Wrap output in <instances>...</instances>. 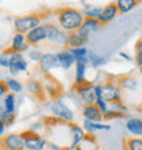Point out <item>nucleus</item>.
Instances as JSON below:
<instances>
[{
  "mask_svg": "<svg viewBox=\"0 0 142 150\" xmlns=\"http://www.w3.org/2000/svg\"><path fill=\"white\" fill-rule=\"evenodd\" d=\"M59 22H60V26L64 30H71L72 32V30H77V29H81L83 18L75 10H63L60 12Z\"/></svg>",
  "mask_w": 142,
  "mask_h": 150,
  "instance_id": "1",
  "label": "nucleus"
},
{
  "mask_svg": "<svg viewBox=\"0 0 142 150\" xmlns=\"http://www.w3.org/2000/svg\"><path fill=\"white\" fill-rule=\"evenodd\" d=\"M96 94H97V98H103L104 101H119L122 94H120V90H119L116 86L114 85H104V86H96L94 87Z\"/></svg>",
  "mask_w": 142,
  "mask_h": 150,
  "instance_id": "2",
  "label": "nucleus"
},
{
  "mask_svg": "<svg viewBox=\"0 0 142 150\" xmlns=\"http://www.w3.org/2000/svg\"><path fill=\"white\" fill-rule=\"evenodd\" d=\"M38 25L40 18H37V16H23V18H18L15 21V29L21 34L32 32L33 29L38 28Z\"/></svg>",
  "mask_w": 142,
  "mask_h": 150,
  "instance_id": "3",
  "label": "nucleus"
},
{
  "mask_svg": "<svg viewBox=\"0 0 142 150\" xmlns=\"http://www.w3.org/2000/svg\"><path fill=\"white\" fill-rule=\"evenodd\" d=\"M10 71L11 74H18L19 71H25L28 68V62L23 59V56L21 55L19 52H15L11 55V59H10Z\"/></svg>",
  "mask_w": 142,
  "mask_h": 150,
  "instance_id": "4",
  "label": "nucleus"
},
{
  "mask_svg": "<svg viewBox=\"0 0 142 150\" xmlns=\"http://www.w3.org/2000/svg\"><path fill=\"white\" fill-rule=\"evenodd\" d=\"M26 38H28V41L30 44H37V42L44 41L45 38H48V25H45V26H38V28L33 29L32 32L28 33Z\"/></svg>",
  "mask_w": 142,
  "mask_h": 150,
  "instance_id": "5",
  "label": "nucleus"
},
{
  "mask_svg": "<svg viewBox=\"0 0 142 150\" xmlns=\"http://www.w3.org/2000/svg\"><path fill=\"white\" fill-rule=\"evenodd\" d=\"M48 38L51 40L53 44H56V45H64V44L67 42L68 37L63 30L48 25Z\"/></svg>",
  "mask_w": 142,
  "mask_h": 150,
  "instance_id": "6",
  "label": "nucleus"
},
{
  "mask_svg": "<svg viewBox=\"0 0 142 150\" xmlns=\"http://www.w3.org/2000/svg\"><path fill=\"white\" fill-rule=\"evenodd\" d=\"M52 112H53L56 116L64 119V120H72V119H74L72 111H71L64 103H62V101H56V103L52 105Z\"/></svg>",
  "mask_w": 142,
  "mask_h": 150,
  "instance_id": "7",
  "label": "nucleus"
},
{
  "mask_svg": "<svg viewBox=\"0 0 142 150\" xmlns=\"http://www.w3.org/2000/svg\"><path fill=\"white\" fill-rule=\"evenodd\" d=\"M4 146L7 150H23L25 149V141L23 138L18 134H11L6 137L4 139Z\"/></svg>",
  "mask_w": 142,
  "mask_h": 150,
  "instance_id": "8",
  "label": "nucleus"
},
{
  "mask_svg": "<svg viewBox=\"0 0 142 150\" xmlns=\"http://www.w3.org/2000/svg\"><path fill=\"white\" fill-rule=\"evenodd\" d=\"M25 149L28 150H43L47 146L45 139H43L38 135H33V137H28L25 138Z\"/></svg>",
  "mask_w": 142,
  "mask_h": 150,
  "instance_id": "9",
  "label": "nucleus"
},
{
  "mask_svg": "<svg viewBox=\"0 0 142 150\" xmlns=\"http://www.w3.org/2000/svg\"><path fill=\"white\" fill-rule=\"evenodd\" d=\"M59 66V60H58V55H52V53H47L43 55L41 60H40V67L41 70L45 72H48L49 70L55 68Z\"/></svg>",
  "mask_w": 142,
  "mask_h": 150,
  "instance_id": "10",
  "label": "nucleus"
},
{
  "mask_svg": "<svg viewBox=\"0 0 142 150\" xmlns=\"http://www.w3.org/2000/svg\"><path fill=\"white\" fill-rule=\"evenodd\" d=\"M100 29V23H99V21L97 19H87L86 22H83L82 23V28L78 30V33L81 34V36L83 37H86L90 34V33H94L97 32Z\"/></svg>",
  "mask_w": 142,
  "mask_h": 150,
  "instance_id": "11",
  "label": "nucleus"
},
{
  "mask_svg": "<svg viewBox=\"0 0 142 150\" xmlns=\"http://www.w3.org/2000/svg\"><path fill=\"white\" fill-rule=\"evenodd\" d=\"M83 116L86 117V120L93 122V123L100 122L101 117H103L101 111H100L97 107H94V105H87V107L85 108V111H83Z\"/></svg>",
  "mask_w": 142,
  "mask_h": 150,
  "instance_id": "12",
  "label": "nucleus"
},
{
  "mask_svg": "<svg viewBox=\"0 0 142 150\" xmlns=\"http://www.w3.org/2000/svg\"><path fill=\"white\" fill-rule=\"evenodd\" d=\"M79 94H81V97L83 98L85 103L90 104V105H93V104L97 101V94H96V90L93 86L82 87V89L79 90Z\"/></svg>",
  "mask_w": 142,
  "mask_h": 150,
  "instance_id": "13",
  "label": "nucleus"
},
{
  "mask_svg": "<svg viewBox=\"0 0 142 150\" xmlns=\"http://www.w3.org/2000/svg\"><path fill=\"white\" fill-rule=\"evenodd\" d=\"M126 127L133 135H137V137H141L142 135V120L141 119H137V117L129 119L126 123Z\"/></svg>",
  "mask_w": 142,
  "mask_h": 150,
  "instance_id": "14",
  "label": "nucleus"
},
{
  "mask_svg": "<svg viewBox=\"0 0 142 150\" xmlns=\"http://www.w3.org/2000/svg\"><path fill=\"white\" fill-rule=\"evenodd\" d=\"M58 60H59V64L64 68V70H68V68H70L71 66L74 64V62H75L74 56L70 53V51L60 52L59 55H58Z\"/></svg>",
  "mask_w": 142,
  "mask_h": 150,
  "instance_id": "15",
  "label": "nucleus"
},
{
  "mask_svg": "<svg viewBox=\"0 0 142 150\" xmlns=\"http://www.w3.org/2000/svg\"><path fill=\"white\" fill-rule=\"evenodd\" d=\"M116 12H118V7L115 4H109L101 11V15H100L99 19L101 22H111L116 16Z\"/></svg>",
  "mask_w": 142,
  "mask_h": 150,
  "instance_id": "16",
  "label": "nucleus"
},
{
  "mask_svg": "<svg viewBox=\"0 0 142 150\" xmlns=\"http://www.w3.org/2000/svg\"><path fill=\"white\" fill-rule=\"evenodd\" d=\"M25 41H26V37L23 36V34H21V33H18V34H15L14 36V38H12V44H11V48L14 49L15 52H21V51H26L28 49V45L25 44Z\"/></svg>",
  "mask_w": 142,
  "mask_h": 150,
  "instance_id": "17",
  "label": "nucleus"
},
{
  "mask_svg": "<svg viewBox=\"0 0 142 150\" xmlns=\"http://www.w3.org/2000/svg\"><path fill=\"white\" fill-rule=\"evenodd\" d=\"M71 137H72L71 149H77V146L82 142V139H83V130L81 127H72L71 128Z\"/></svg>",
  "mask_w": 142,
  "mask_h": 150,
  "instance_id": "18",
  "label": "nucleus"
},
{
  "mask_svg": "<svg viewBox=\"0 0 142 150\" xmlns=\"http://www.w3.org/2000/svg\"><path fill=\"white\" fill-rule=\"evenodd\" d=\"M86 37H83L81 36L78 32L77 33H72L71 36H68V40H67V42L70 44V45H72V47H82V44L86 42Z\"/></svg>",
  "mask_w": 142,
  "mask_h": 150,
  "instance_id": "19",
  "label": "nucleus"
},
{
  "mask_svg": "<svg viewBox=\"0 0 142 150\" xmlns=\"http://www.w3.org/2000/svg\"><path fill=\"white\" fill-rule=\"evenodd\" d=\"M135 6H137V1H134V0H119V1H116V7L122 12H129Z\"/></svg>",
  "mask_w": 142,
  "mask_h": 150,
  "instance_id": "20",
  "label": "nucleus"
},
{
  "mask_svg": "<svg viewBox=\"0 0 142 150\" xmlns=\"http://www.w3.org/2000/svg\"><path fill=\"white\" fill-rule=\"evenodd\" d=\"M4 109L10 115H12L14 111H15V97L12 94L6 96V98H4Z\"/></svg>",
  "mask_w": 142,
  "mask_h": 150,
  "instance_id": "21",
  "label": "nucleus"
},
{
  "mask_svg": "<svg viewBox=\"0 0 142 150\" xmlns=\"http://www.w3.org/2000/svg\"><path fill=\"white\" fill-rule=\"evenodd\" d=\"M86 62H77V83H82L85 78Z\"/></svg>",
  "mask_w": 142,
  "mask_h": 150,
  "instance_id": "22",
  "label": "nucleus"
},
{
  "mask_svg": "<svg viewBox=\"0 0 142 150\" xmlns=\"http://www.w3.org/2000/svg\"><path fill=\"white\" fill-rule=\"evenodd\" d=\"M120 85H122V87L126 89V90H135V89L138 87L137 81L133 78H123L122 81H120Z\"/></svg>",
  "mask_w": 142,
  "mask_h": 150,
  "instance_id": "23",
  "label": "nucleus"
},
{
  "mask_svg": "<svg viewBox=\"0 0 142 150\" xmlns=\"http://www.w3.org/2000/svg\"><path fill=\"white\" fill-rule=\"evenodd\" d=\"M85 128H87L89 131H96V130H109V126H104V124H97V123L89 122L85 120Z\"/></svg>",
  "mask_w": 142,
  "mask_h": 150,
  "instance_id": "24",
  "label": "nucleus"
},
{
  "mask_svg": "<svg viewBox=\"0 0 142 150\" xmlns=\"http://www.w3.org/2000/svg\"><path fill=\"white\" fill-rule=\"evenodd\" d=\"M6 82H7V87L10 89V90L15 91V93L22 91V85H21V82H18V81H15V79H7Z\"/></svg>",
  "mask_w": 142,
  "mask_h": 150,
  "instance_id": "25",
  "label": "nucleus"
},
{
  "mask_svg": "<svg viewBox=\"0 0 142 150\" xmlns=\"http://www.w3.org/2000/svg\"><path fill=\"white\" fill-rule=\"evenodd\" d=\"M70 53L74 56V59H82V57H86L87 51L85 48H75V49H70Z\"/></svg>",
  "mask_w": 142,
  "mask_h": 150,
  "instance_id": "26",
  "label": "nucleus"
},
{
  "mask_svg": "<svg viewBox=\"0 0 142 150\" xmlns=\"http://www.w3.org/2000/svg\"><path fill=\"white\" fill-rule=\"evenodd\" d=\"M129 150H142V139H130L129 141Z\"/></svg>",
  "mask_w": 142,
  "mask_h": 150,
  "instance_id": "27",
  "label": "nucleus"
},
{
  "mask_svg": "<svg viewBox=\"0 0 142 150\" xmlns=\"http://www.w3.org/2000/svg\"><path fill=\"white\" fill-rule=\"evenodd\" d=\"M101 11H103L101 8H92V10L86 11V15L89 16V19H97L101 15Z\"/></svg>",
  "mask_w": 142,
  "mask_h": 150,
  "instance_id": "28",
  "label": "nucleus"
},
{
  "mask_svg": "<svg viewBox=\"0 0 142 150\" xmlns=\"http://www.w3.org/2000/svg\"><path fill=\"white\" fill-rule=\"evenodd\" d=\"M10 59H11V55L1 53L0 55V66L1 67H10Z\"/></svg>",
  "mask_w": 142,
  "mask_h": 150,
  "instance_id": "29",
  "label": "nucleus"
},
{
  "mask_svg": "<svg viewBox=\"0 0 142 150\" xmlns=\"http://www.w3.org/2000/svg\"><path fill=\"white\" fill-rule=\"evenodd\" d=\"M96 104H97V108L101 111V113H103V112H104V113H107V112H108V105H107V103L104 101L103 98H97Z\"/></svg>",
  "mask_w": 142,
  "mask_h": 150,
  "instance_id": "30",
  "label": "nucleus"
},
{
  "mask_svg": "<svg viewBox=\"0 0 142 150\" xmlns=\"http://www.w3.org/2000/svg\"><path fill=\"white\" fill-rule=\"evenodd\" d=\"M92 64H93V67H97V66H100V64H104V62L105 60L103 59V57H100V56H96L92 53Z\"/></svg>",
  "mask_w": 142,
  "mask_h": 150,
  "instance_id": "31",
  "label": "nucleus"
},
{
  "mask_svg": "<svg viewBox=\"0 0 142 150\" xmlns=\"http://www.w3.org/2000/svg\"><path fill=\"white\" fill-rule=\"evenodd\" d=\"M29 57H30V60H34V62H37V60H41L43 55L40 53L38 49H34V51H30V52H29Z\"/></svg>",
  "mask_w": 142,
  "mask_h": 150,
  "instance_id": "32",
  "label": "nucleus"
},
{
  "mask_svg": "<svg viewBox=\"0 0 142 150\" xmlns=\"http://www.w3.org/2000/svg\"><path fill=\"white\" fill-rule=\"evenodd\" d=\"M10 116H11V115L7 113V111L4 109V107H0V122H1V123L7 122Z\"/></svg>",
  "mask_w": 142,
  "mask_h": 150,
  "instance_id": "33",
  "label": "nucleus"
},
{
  "mask_svg": "<svg viewBox=\"0 0 142 150\" xmlns=\"http://www.w3.org/2000/svg\"><path fill=\"white\" fill-rule=\"evenodd\" d=\"M137 63L142 66V41H139L138 45H137Z\"/></svg>",
  "mask_w": 142,
  "mask_h": 150,
  "instance_id": "34",
  "label": "nucleus"
},
{
  "mask_svg": "<svg viewBox=\"0 0 142 150\" xmlns=\"http://www.w3.org/2000/svg\"><path fill=\"white\" fill-rule=\"evenodd\" d=\"M28 89H29V91H30V93H37V91H38V89H40L38 82H30L28 85Z\"/></svg>",
  "mask_w": 142,
  "mask_h": 150,
  "instance_id": "35",
  "label": "nucleus"
},
{
  "mask_svg": "<svg viewBox=\"0 0 142 150\" xmlns=\"http://www.w3.org/2000/svg\"><path fill=\"white\" fill-rule=\"evenodd\" d=\"M4 94H6V86L0 82V97H1V96H4Z\"/></svg>",
  "mask_w": 142,
  "mask_h": 150,
  "instance_id": "36",
  "label": "nucleus"
},
{
  "mask_svg": "<svg viewBox=\"0 0 142 150\" xmlns=\"http://www.w3.org/2000/svg\"><path fill=\"white\" fill-rule=\"evenodd\" d=\"M4 130H6V123H1V122H0V137L3 135Z\"/></svg>",
  "mask_w": 142,
  "mask_h": 150,
  "instance_id": "37",
  "label": "nucleus"
},
{
  "mask_svg": "<svg viewBox=\"0 0 142 150\" xmlns=\"http://www.w3.org/2000/svg\"><path fill=\"white\" fill-rule=\"evenodd\" d=\"M49 146H51V149H52V150H62L60 147H58L56 145H53V143H49Z\"/></svg>",
  "mask_w": 142,
  "mask_h": 150,
  "instance_id": "38",
  "label": "nucleus"
},
{
  "mask_svg": "<svg viewBox=\"0 0 142 150\" xmlns=\"http://www.w3.org/2000/svg\"><path fill=\"white\" fill-rule=\"evenodd\" d=\"M120 56H122V57H124V59H126V60H131V57H130V56H129V55H126V53H123V52H122V53H120Z\"/></svg>",
  "mask_w": 142,
  "mask_h": 150,
  "instance_id": "39",
  "label": "nucleus"
},
{
  "mask_svg": "<svg viewBox=\"0 0 142 150\" xmlns=\"http://www.w3.org/2000/svg\"><path fill=\"white\" fill-rule=\"evenodd\" d=\"M74 150H83L82 147H77V149H74Z\"/></svg>",
  "mask_w": 142,
  "mask_h": 150,
  "instance_id": "40",
  "label": "nucleus"
},
{
  "mask_svg": "<svg viewBox=\"0 0 142 150\" xmlns=\"http://www.w3.org/2000/svg\"><path fill=\"white\" fill-rule=\"evenodd\" d=\"M141 72H142V66H141Z\"/></svg>",
  "mask_w": 142,
  "mask_h": 150,
  "instance_id": "41",
  "label": "nucleus"
}]
</instances>
